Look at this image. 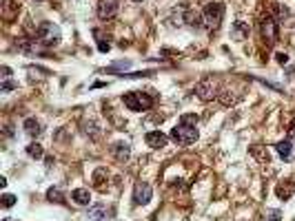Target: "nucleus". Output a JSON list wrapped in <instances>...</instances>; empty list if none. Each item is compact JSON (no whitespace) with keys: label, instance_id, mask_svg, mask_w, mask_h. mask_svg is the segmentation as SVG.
<instances>
[{"label":"nucleus","instance_id":"obj_17","mask_svg":"<svg viewBox=\"0 0 295 221\" xmlns=\"http://www.w3.org/2000/svg\"><path fill=\"white\" fill-rule=\"evenodd\" d=\"M293 190H295V186H293L291 182H286V184H280V186L275 188V192H278V197H280V199H291Z\"/></svg>","mask_w":295,"mask_h":221},{"label":"nucleus","instance_id":"obj_19","mask_svg":"<svg viewBox=\"0 0 295 221\" xmlns=\"http://www.w3.org/2000/svg\"><path fill=\"white\" fill-rule=\"evenodd\" d=\"M47 199L49 202H53V204H65V197H62V190L60 188H49L47 190Z\"/></svg>","mask_w":295,"mask_h":221},{"label":"nucleus","instance_id":"obj_10","mask_svg":"<svg viewBox=\"0 0 295 221\" xmlns=\"http://www.w3.org/2000/svg\"><path fill=\"white\" fill-rule=\"evenodd\" d=\"M114 155L118 162H126L131 155V146L126 144V142H118V144H114Z\"/></svg>","mask_w":295,"mask_h":221},{"label":"nucleus","instance_id":"obj_5","mask_svg":"<svg viewBox=\"0 0 295 221\" xmlns=\"http://www.w3.org/2000/svg\"><path fill=\"white\" fill-rule=\"evenodd\" d=\"M151 197H153V190H151L149 184L138 182L136 188H133V204H136V206H146L151 202Z\"/></svg>","mask_w":295,"mask_h":221},{"label":"nucleus","instance_id":"obj_9","mask_svg":"<svg viewBox=\"0 0 295 221\" xmlns=\"http://www.w3.org/2000/svg\"><path fill=\"white\" fill-rule=\"evenodd\" d=\"M144 142H146V146H151V148H164L169 137L164 133H160V131H151V133H146Z\"/></svg>","mask_w":295,"mask_h":221},{"label":"nucleus","instance_id":"obj_20","mask_svg":"<svg viewBox=\"0 0 295 221\" xmlns=\"http://www.w3.org/2000/svg\"><path fill=\"white\" fill-rule=\"evenodd\" d=\"M264 217L269 219V221H280V219H282V212H280L278 208H266Z\"/></svg>","mask_w":295,"mask_h":221},{"label":"nucleus","instance_id":"obj_2","mask_svg":"<svg viewBox=\"0 0 295 221\" xmlns=\"http://www.w3.org/2000/svg\"><path fill=\"white\" fill-rule=\"evenodd\" d=\"M36 35H38V42L40 45H45V47H56L62 40L60 27L53 25V23H40Z\"/></svg>","mask_w":295,"mask_h":221},{"label":"nucleus","instance_id":"obj_16","mask_svg":"<svg viewBox=\"0 0 295 221\" xmlns=\"http://www.w3.org/2000/svg\"><path fill=\"white\" fill-rule=\"evenodd\" d=\"M249 31H251V29H249L247 23H235V25H233V38L240 40V42L249 38Z\"/></svg>","mask_w":295,"mask_h":221},{"label":"nucleus","instance_id":"obj_28","mask_svg":"<svg viewBox=\"0 0 295 221\" xmlns=\"http://www.w3.org/2000/svg\"><path fill=\"white\" fill-rule=\"evenodd\" d=\"M136 3H142V0H136Z\"/></svg>","mask_w":295,"mask_h":221},{"label":"nucleus","instance_id":"obj_14","mask_svg":"<svg viewBox=\"0 0 295 221\" xmlns=\"http://www.w3.org/2000/svg\"><path fill=\"white\" fill-rule=\"evenodd\" d=\"M25 133H27V135H31V137H38V135L42 133V126H40L38 119H33V117L25 119Z\"/></svg>","mask_w":295,"mask_h":221},{"label":"nucleus","instance_id":"obj_26","mask_svg":"<svg viewBox=\"0 0 295 221\" xmlns=\"http://www.w3.org/2000/svg\"><path fill=\"white\" fill-rule=\"evenodd\" d=\"M275 58H278V62H280V64H286V62H289V55H286V53H278Z\"/></svg>","mask_w":295,"mask_h":221},{"label":"nucleus","instance_id":"obj_22","mask_svg":"<svg viewBox=\"0 0 295 221\" xmlns=\"http://www.w3.org/2000/svg\"><path fill=\"white\" fill-rule=\"evenodd\" d=\"M13 89H18V84L5 80V82H3V89H0V91H3V93H9V91H13Z\"/></svg>","mask_w":295,"mask_h":221},{"label":"nucleus","instance_id":"obj_7","mask_svg":"<svg viewBox=\"0 0 295 221\" xmlns=\"http://www.w3.org/2000/svg\"><path fill=\"white\" fill-rule=\"evenodd\" d=\"M98 18L111 20L118 13V0H98Z\"/></svg>","mask_w":295,"mask_h":221},{"label":"nucleus","instance_id":"obj_25","mask_svg":"<svg viewBox=\"0 0 295 221\" xmlns=\"http://www.w3.org/2000/svg\"><path fill=\"white\" fill-rule=\"evenodd\" d=\"M98 49H100V51H102V53H107V51H109V42H104V40H100V42H98Z\"/></svg>","mask_w":295,"mask_h":221},{"label":"nucleus","instance_id":"obj_4","mask_svg":"<svg viewBox=\"0 0 295 221\" xmlns=\"http://www.w3.org/2000/svg\"><path fill=\"white\" fill-rule=\"evenodd\" d=\"M198 128H195L193 124H185V122H180L178 126L171 131V139L173 142H178V144L182 146H189V144H193L195 139H198Z\"/></svg>","mask_w":295,"mask_h":221},{"label":"nucleus","instance_id":"obj_1","mask_svg":"<svg viewBox=\"0 0 295 221\" xmlns=\"http://www.w3.org/2000/svg\"><path fill=\"white\" fill-rule=\"evenodd\" d=\"M124 106L129 111H136V113H142V111H149L153 106V95L144 93V91H131L122 97Z\"/></svg>","mask_w":295,"mask_h":221},{"label":"nucleus","instance_id":"obj_27","mask_svg":"<svg viewBox=\"0 0 295 221\" xmlns=\"http://www.w3.org/2000/svg\"><path fill=\"white\" fill-rule=\"evenodd\" d=\"M9 75H11V69L9 67H3V80H9Z\"/></svg>","mask_w":295,"mask_h":221},{"label":"nucleus","instance_id":"obj_12","mask_svg":"<svg viewBox=\"0 0 295 221\" xmlns=\"http://www.w3.org/2000/svg\"><path fill=\"white\" fill-rule=\"evenodd\" d=\"M18 9H20V7L13 3V0H7V3L3 5V18L7 20V23H11V20L18 16Z\"/></svg>","mask_w":295,"mask_h":221},{"label":"nucleus","instance_id":"obj_15","mask_svg":"<svg viewBox=\"0 0 295 221\" xmlns=\"http://www.w3.org/2000/svg\"><path fill=\"white\" fill-rule=\"evenodd\" d=\"M275 151L278 155L282 159H291V155H293V146H291V142L289 139H284V142H278L275 144Z\"/></svg>","mask_w":295,"mask_h":221},{"label":"nucleus","instance_id":"obj_13","mask_svg":"<svg viewBox=\"0 0 295 221\" xmlns=\"http://www.w3.org/2000/svg\"><path fill=\"white\" fill-rule=\"evenodd\" d=\"M107 215H109V210L104 208V206H94V208H89V212H87L89 221H104Z\"/></svg>","mask_w":295,"mask_h":221},{"label":"nucleus","instance_id":"obj_18","mask_svg":"<svg viewBox=\"0 0 295 221\" xmlns=\"http://www.w3.org/2000/svg\"><path fill=\"white\" fill-rule=\"evenodd\" d=\"M27 155H29L31 159H40L42 155H45V151H42V146L38 144V142H31V144L27 146Z\"/></svg>","mask_w":295,"mask_h":221},{"label":"nucleus","instance_id":"obj_21","mask_svg":"<svg viewBox=\"0 0 295 221\" xmlns=\"http://www.w3.org/2000/svg\"><path fill=\"white\" fill-rule=\"evenodd\" d=\"M13 204H16V197L9 195V192H7V195H3V206H5V208H11Z\"/></svg>","mask_w":295,"mask_h":221},{"label":"nucleus","instance_id":"obj_8","mask_svg":"<svg viewBox=\"0 0 295 221\" xmlns=\"http://www.w3.org/2000/svg\"><path fill=\"white\" fill-rule=\"evenodd\" d=\"M262 38L269 42V45H275L278 42V23L271 16L262 20Z\"/></svg>","mask_w":295,"mask_h":221},{"label":"nucleus","instance_id":"obj_6","mask_svg":"<svg viewBox=\"0 0 295 221\" xmlns=\"http://www.w3.org/2000/svg\"><path fill=\"white\" fill-rule=\"evenodd\" d=\"M217 84L211 80V77H207V80H202L198 87H195V95H198L200 99H205V102H209V99H213L217 93Z\"/></svg>","mask_w":295,"mask_h":221},{"label":"nucleus","instance_id":"obj_3","mask_svg":"<svg viewBox=\"0 0 295 221\" xmlns=\"http://www.w3.org/2000/svg\"><path fill=\"white\" fill-rule=\"evenodd\" d=\"M222 16H224V5L222 3H211V5L205 7V11H202V25L213 31V29L220 27Z\"/></svg>","mask_w":295,"mask_h":221},{"label":"nucleus","instance_id":"obj_29","mask_svg":"<svg viewBox=\"0 0 295 221\" xmlns=\"http://www.w3.org/2000/svg\"><path fill=\"white\" fill-rule=\"evenodd\" d=\"M36 3H42V0H36Z\"/></svg>","mask_w":295,"mask_h":221},{"label":"nucleus","instance_id":"obj_23","mask_svg":"<svg viewBox=\"0 0 295 221\" xmlns=\"http://www.w3.org/2000/svg\"><path fill=\"white\" fill-rule=\"evenodd\" d=\"M180 122H185V124H193V126H198V117L195 115H182Z\"/></svg>","mask_w":295,"mask_h":221},{"label":"nucleus","instance_id":"obj_24","mask_svg":"<svg viewBox=\"0 0 295 221\" xmlns=\"http://www.w3.org/2000/svg\"><path fill=\"white\" fill-rule=\"evenodd\" d=\"M131 67V62H116L114 67H111V71H116V69H129Z\"/></svg>","mask_w":295,"mask_h":221},{"label":"nucleus","instance_id":"obj_11","mask_svg":"<svg viewBox=\"0 0 295 221\" xmlns=\"http://www.w3.org/2000/svg\"><path fill=\"white\" fill-rule=\"evenodd\" d=\"M71 199H73V204H78V206H89L91 202V192L87 188H76L71 192Z\"/></svg>","mask_w":295,"mask_h":221}]
</instances>
